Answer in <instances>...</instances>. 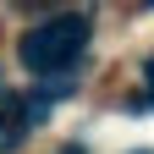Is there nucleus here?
Wrapping results in <instances>:
<instances>
[{
	"label": "nucleus",
	"instance_id": "f257e3e1",
	"mask_svg": "<svg viewBox=\"0 0 154 154\" xmlns=\"http://www.w3.org/2000/svg\"><path fill=\"white\" fill-rule=\"evenodd\" d=\"M88 17L83 11H61V17H44L38 28L22 33V44H17V55H22V66L33 77H61L72 72L77 61H83V50H88Z\"/></svg>",
	"mask_w": 154,
	"mask_h": 154
},
{
	"label": "nucleus",
	"instance_id": "f03ea898",
	"mask_svg": "<svg viewBox=\"0 0 154 154\" xmlns=\"http://www.w3.org/2000/svg\"><path fill=\"white\" fill-rule=\"evenodd\" d=\"M55 99V94H50ZM50 99L44 94H0V154H11V149H22L28 143V132L50 116Z\"/></svg>",
	"mask_w": 154,
	"mask_h": 154
},
{
	"label": "nucleus",
	"instance_id": "7ed1b4c3",
	"mask_svg": "<svg viewBox=\"0 0 154 154\" xmlns=\"http://www.w3.org/2000/svg\"><path fill=\"white\" fill-rule=\"evenodd\" d=\"M143 88H149V94H143V99H149V105H154V61H149V66H143Z\"/></svg>",
	"mask_w": 154,
	"mask_h": 154
},
{
	"label": "nucleus",
	"instance_id": "20e7f679",
	"mask_svg": "<svg viewBox=\"0 0 154 154\" xmlns=\"http://www.w3.org/2000/svg\"><path fill=\"white\" fill-rule=\"evenodd\" d=\"M61 154H83V149H61Z\"/></svg>",
	"mask_w": 154,
	"mask_h": 154
},
{
	"label": "nucleus",
	"instance_id": "39448f33",
	"mask_svg": "<svg viewBox=\"0 0 154 154\" xmlns=\"http://www.w3.org/2000/svg\"><path fill=\"white\" fill-rule=\"evenodd\" d=\"M143 6H154V0H143Z\"/></svg>",
	"mask_w": 154,
	"mask_h": 154
}]
</instances>
